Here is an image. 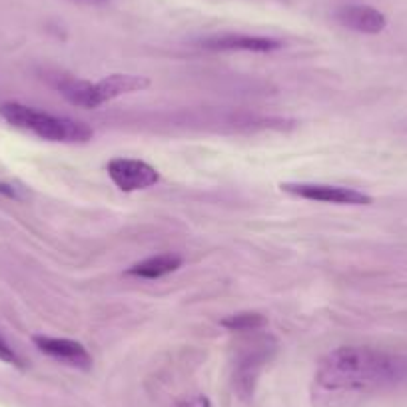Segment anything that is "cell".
<instances>
[{
	"instance_id": "obj_1",
	"label": "cell",
	"mask_w": 407,
	"mask_h": 407,
	"mask_svg": "<svg viewBox=\"0 0 407 407\" xmlns=\"http://www.w3.org/2000/svg\"><path fill=\"white\" fill-rule=\"evenodd\" d=\"M407 384V354L369 346H342L324 356L314 376L316 407H356L367 397Z\"/></svg>"
},
{
	"instance_id": "obj_2",
	"label": "cell",
	"mask_w": 407,
	"mask_h": 407,
	"mask_svg": "<svg viewBox=\"0 0 407 407\" xmlns=\"http://www.w3.org/2000/svg\"><path fill=\"white\" fill-rule=\"evenodd\" d=\"M0 114L12 126L26 130V132L34 134L42 140H48V142L86 144L90 142L92 136H94L90 126L80 122V120L41 112V110H34L31 106H24V104H18V102L2 104Z\"/></svg>"
},
{
	"instance_id": "obj_3",
	"label": "cell",
	"mask_w": 407,
	"mask_h": 407,
	"mask_svg": "<svg viewBox=\"0 0 407 407\" xmlns=\"http://www.w3.org/2000/svg\"><path fill=\"white\" fill-rule=\"evenodd\" d=\"M148 86H150V80L138 74H110L98 82L64 78L58 84L62 96L80 108H100L106 102L116 100L124 94L142 92Z\"/></svg>"
},
{
	"instance_id": "obj_4",
	"label": "cell",
	"mask_w": 407,
	"mask_h": 407,
	"mask_svg": "<svg viewBox=\"0 0 407 407\" xmlns=\"http://www.w3.org/2000/svg\"><path fill=\"white\" fill-rule=\"evenodd\" d=\"M278 342L272 336H258L238 349L234 366V386L238 393L250 396L265 364L274 357Z\"/></svg>"
},
{
	"instance_id": "obj_5",
	"label": "cell",
	"mask_w": 407,
	"mask_h": 407,
	"mask_svg": "<svg viewBox=\"0 0 407 407\" xmlns=\"http://www.w3.org/2000/svg\"><path fill=\"white\" fill-rule=\"evenodd\" d=\"M282 192L312 200V202L337 204V206H367L371 204V196L359 192L356 188L332 186V184H310V182H285L280 186Z\"/></svg>"
},
{
	"instance_id": "obj_6",
	"label": "cell",
	"mask_w": 407,
	"mask_h": 407,
	"mask_svg": "<svg viewBox=\"0 0 407 407\" xmlns=\"http://www.w3.org/2000/svg\"><path fill=\"white\" fill-rule=\"evenodd\" d=\"M114 186L122 192H138L160 182V174L152 164L134 158H114L106 166Z\"/></svg>"
},
{
	"instance_id": "obj_7",
	"label": "cell",
	"mask_w": 407,
	"mask_h": 407,
	"mask_svg": "<svg viewBox=\"0 0 407 407\" xmlns=\"http://www.w3.org/2000/svg\"><path fill=\"white\" fill-rule=\"evenodd\" d=\"M284 46V42L268 38V36H252V34H236V32H226V34H214L200 41V48L210 52H275Z\"/></svg>"
},
{
	"instance_id": "obj_8",
	"label": "cell",
	"mask_w": 407,
	"mask_h": 407,
	"mask_svg": "<svg viewBox=\"0 0 407 407\" xmlns=\"http://www.w3.org/2000/svg\"><path fill=\"white\" fill-rule=\"evenodd\" d=\"M34 344L41 349L42 354H46L56 361H62L66 366L76 367L82 371H88L92 367V356L80 342L66 339V337H51V336H36Z\"/></svg>"
},
{
	"instance_id": "obj_9",
	"label": "cell",
	"mask_w": 407,
	"mask_h": 407,
	"mask_svg": "<svg viewBox=\"0 0 407 407\" xmlns=\"http://www.w3.org/2000/svg\"><path fill=\"white\" fill-rule=\"evenodd\" d=\"M337 22L349 31L361 32V34H379L386 28L387 18L384 12H379L374 6L364 4H347L336 12Z\"/></svg>"
},
{
	"instance_id": "obj_10",
	"label": "cell",
	"mask_w": 407,
	"mask_h": 407,
	"mask_svg": "<svg viewBox=\"0 0 407 407\" xmlns=\"http://www.w3.org/2000/svg\"><path fill=\"white\" fill-rule=\"evenodd\" d=\"M182 265V258L172 254H160L146 258L142 262L134 264L132 268H128V275H136V278H144V280H158L164 275L172 274L178 268Z\"/></svg>"
},
{
	"instance_id": "obj_11",
	"label": "cell",
	"mask_w": 407,
	"mask_h": 407,
	"mask_svg": "<svg viewBox=\"0 0 407 407\" xmlns=\"http://www.w3.org/2000/svg\"><path fill=\"white\" fill-rule=\"evenodd\" d=\"M265 324H268L265 316L255 312H242L222 319V326L230 332H260L262 327H265Z\"/></svg>"
},
{
	"instance_id": "obj_12",
	"label": "cell",
	"mask_w": 407,
	"mask_h": 407,
	"mask_svg": "<svg viewBox=\"0 0 407 407\" xmlns=\"http://www.w3.org/2000/svg\"><path fill=\"white\" fill-rule=\"evenodd\" d=\"M0 361H4V364H11V366H16L21 367L22 361L21 357L16 356V352L12 349L2 337H0Z\"/></svg>"
},
{
	"instance_id": "obj_13",
	"label": "cell",
	"mask_w": 407,
	"mask_h": 407,
	"mask_svg": "<svg viewBox=\"0 0 407 407\" xmlns=\"http://www.w3.org/2000/svg\"><path fill=\"white\" fill-rule=\"evenodd\" d=\"M182 407H210V401H208L204 396H198L194 397V399H190V401H186V406Z\"/></svg>"
},
{
	"instance_id": "obj_14",
	"label": "cell",
	"mask_w": 407,
	"mask_h": 407,
	"mask_svg": "<svg viewBox=\"0 0 407 407\" xmlns=\"http://www.w3.org/2000/svg\"><path fill=\"white\" fill-rule=\"evenodd\" d=\"M92 2H104V0H92Z\"/></svg>"
}]
</instances>
